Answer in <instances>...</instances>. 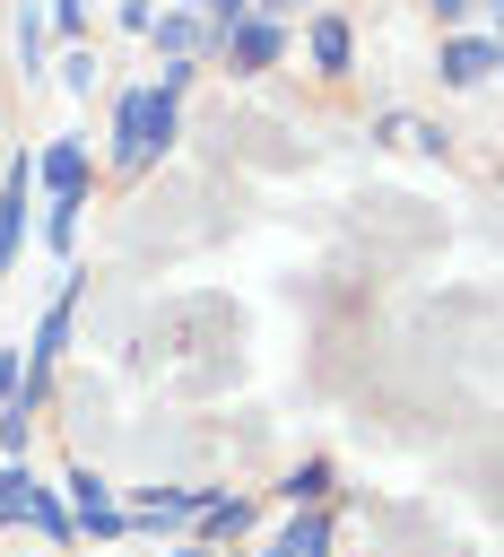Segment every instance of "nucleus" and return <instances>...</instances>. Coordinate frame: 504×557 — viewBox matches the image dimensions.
I'll use <instances>...</instances> for the list:
<instances>
[{"label":"nucleus","mask_w":504,"mask_h":557,"mask_svg":"<svg viewBox=\"0 0 504 557\" xmlns=\"http://www.w3.org/2000/svg\"><path fill=\"white\" fill-rule=\"evenodd\" d=\"M182 131V96H165L156 78L148 87H122L113 96V174H148Z\"/></svg>","instance_id":"f257e3e1"},{"label":"nucleus","mask_w":504,"mask_h":557,"mask_svg":"<svg viewBox=\"0 0 504 557\" xmlns=\"http://www.w3.org/2000/svg\"><path fill=\"white\" fill-rule=\"evenodd\" d=\"M61 505H70V531H78V540H130L104 470H70V479H61Z\"/></svg>","instance_id":"f03ea898"},{"label":"nucleus","mask_w":504,"mask_h":557,"mask_svg":"<svg viewBox=\"0 0 504 557\" xmlns=\"http://www.w3.org/2000/svg\"><path fill=\"white\" fill-rule=\"evenodd\" d=\"M278 52H287V17H235L226 35H217V61L235 70V78H261V70H278Z\"/></svg>","instance_id":"7ed1b4c3"},{"label":"nucleus","mask_w":504,"mask_h":557,"mask_svg":"<svg viewBox=\"0 0 504 557\" xmlns=\"http://www.w3.org/2000/svg\"><path fill=\"white\" fill-rule=\"evenodd\" d=\"M35 183H43V200H87V174H96V148L87 139H52L35 165H26Z\"/></svg>","instance_id":"20e7f679"},{"label":"nucleus","mask_w":504,"mask_h":557,"mask_svg":"<svg viewBox=\"0 0 504 557\" xmlns=\"http://www.w3.org/2000/svg\"><path fill=\"white\" fill-rule=\"evenodd\" d=\"M148 44H156V61H217V26L200 9H165L148 26Z\"/></svg>","instance_id":"39448f33"},{"label":"nucleus","mask_w":504,"mask_h":557,"mask_svg":"<svg viewBox=\"0 0 504 557\" xmlns=\"http://www.w3.org/2000/svg\"><path fill=\"white\" fill-rule=\"evenodd\" d=\"M434 78H443V87H487V78H495V35H487V26H478V35L452 26L443 52H434Z\"/></svg>","instance_id":"423d86ee"},{"label":"nucleus","mask_w":504,"mask_h":557,"mask_svg":"<svg viewBox=\"0 0 504 557\" xmlns=\"http://www.w3.org/2000/svg\"><path fill=\"white\" fill-rule=\"evenodd\" d=\"M200 496H209V487H139V496L122 505V522H130V531H174V522L200 513Z\"/></svg>","instance_id":"0eeeda50"},{"label":"nucleus","mask_w":504,"mask_h":557,"mask_svg":"<svg viewBox=\"0 0 504 557\" xmlns=\"http://www.w3.org/2000/svg\"><path fill=\"white\" fill-rule=\"evenodd\" d=\"M26 191H35V174H26V157H17V165H9V183H0V278H9L17 244H26Z\"/></svg>","instance_id":"6e6552de"},{"label":"nucleus","mask_w":504,"mask_h":557,"mask_svg":"<svg viewBox=\"0 0 504 557\" xmlns=\"http://www.w3.org/2000/svg\"><path fill=\"white\" fill-rule=\"evenodd\" d=\"M304 52H313L322 78H339V70L356 61V26H348V17H313V26H304Z\"/></svg>","instance_id":"1a4fd4ad"},{"label":"nucleus","mask_w":504,"mask_h":557,"mask_svg":"<svg viewBox=\"0 0 504 557\" xmlns=\"http://www.w3.org/2000/svg\"><path fill=\"white\" fill-rule=\"evenodd\" d=\"M261 557H330V513H322V505H295V522H287Z\"/></svg>","instance_id":"9d476101"},{"label":"nucleus","mask_w":504,"mask_h":557,"mask_svg":"<svg viewBox=\"0 0 504 557\" xmlns=\"http://www.w3.org/2000/svg\"><path fill=\"white\" fill-rule=\"evenodd\" d=\"M191 522H200V540H243V531H252V496H217V487H209Z\"/></svg>","instance_id":"9b49d317"},{"label":"nucleus","mask_w":504,"mask_h":557,"mask_svg":"<svg viewBox=\"0 0 504 557\" xmlns=\"http://www.w3.org/2000/svg\"><path fill=\"white\" fill-rule=\"evenodd\" d=\"M330 479H339V470H330L322 453H304V461L278 479V496H287V505H330Z\"/></svg>","instance_id":"f8f14e48"},{"label":"nucleus","mask_w":504,"mask_h":557,"mask_svg":"<svg viewBox=\"0 0 504 557\" xmlns=\"http://www.w3.org/2000/svg\"><path fill=\"white\" fill-rule=\"evenodd\" d=\"M26 522H35L52 548H70V540H78V531H70V505H61V487H43V479L26 487Z\"/></svg>","instance_id":"ddd939ff"},{"label":"nucleus","mask_w":504,"mask_h":557,"mask_svg":"<svg viewBox=\"0 0 504 557\" xmlns=\"http://www.w3.org/2000/svg\"><path fill=\"white\" fill-rule=\"evenodd\" d=\"M78 209H87V200H43V244H52V252L78 244Z\"/></svg>","instance_id":"4468645a"},{"label":"nucleus","mask_w":504,"mask_h":557,"mask_svg":"<svg viewBox=\"0 0 504 557\" xmlns=\"http://www.w3.org/2000/svg\"><path fill=\"white\" fill-rule=\"evenodd\" d=\"M17 61L26 78H43V9H17Z\"/></svg>","instance_id":"2eb2a0df"},{"label":"nucleus","mask_w":504,"mask_h":557,"mask_svg":"<svg viewBox=\"0 0 504 557\" xmlns=\"http://www.w3.org/2000/svg\"><path fill=\"white\" fill-rule=\"evenodd\" d=\"M26 487H35V470L9 461V470H0V522H26Z\"/></svg>","instance_id":"dca6fc26"},{"label":"nucleus","mask_w":504,"mask_h":557,"mask_svg":"<svg viewBox=\"0 0 504 557\" xmlns=\"http://www.w3.org/2000/svg\"><path fill=\"white\" fill-rule=\"evenodd\" d=\"M61 87H70V96H96V52H70V61H61Z\"/></svg>","instance_id":"f3484780"},{"label":"nucleus","mask_w":504,"mask_h":557,"mask_svg":"<svg viewBox=\"0 0 504 557\" xmlns=\"http://www.w3.org/2000/svg\"><path fill=\"white\" fill-rule=\"evenodd\" d=\"M113 17H122V35H148V26H156V0H122Z\"/></svg>","instance_id":"a211bd4d"},{"label":"nucleus","mask_w":504,"mask_h":557,"mask_svg":"<svg viewBox=\"0 0 504 557\" xmlns=\"http://www.w3.org/2000/svg\"><path fill=\"white\" fill-rule=\"evenodd\" d=\"M87 9H96V0H52V26H61V35H78V26H87Z\"/></svg>","instance_id":"6ab92c4d"},{"label":"nucleus","mask_w":504,"mask_h":557,"mask_svg":"<svg viewBox=\"0 0 504 557\" xmlns=\"http://www.w3.org/2000/svg\"><path fill=\"white\" fill-rule=\"evenodd\" d=\"M9 392H17V348H0V409H9Z\"/></svg>","instance_id":"aec40b11"},{"label":"nucleus","mask_w":504,"mask_h":557,"mask_svg":"<svg viewBox=\"0 0 504 557\" xmlns=\"http://www.w3.org/2000/svg\"><path fill=\"white\" fill-rule=\"evenodd\" d=\"M426 9H434V17H443V26H461V17H469V9H478V0H426Z\"/></svg>","instance_id":"412c9836"},{"label":"nucleus","mask_w":504,"mask_h":557,"mask_svg":"<svg viewBox=\"0 0 504 557\" xmlns=\"http://www.w3.org/2000/svg\"><path fill=\"white\" fill-rule=\"evenodd\" d=\"M174 557H217V548H209V540H182V548H174Z\"/></svg>","instance_id":"4be33fe9"},{"label":"nucleus","mask_w":504,"mask_h":557,"mask_svg":"<svg viewBox=\"0 0 504 557\" xmlns=\"http://www.w3.org/2000/svg\"><path fill=\"white\" fill-rule=\"evenodd\" d=\"M252 9H261V17H287V9H295V0H252Z\"/></svg>","instance_id":"5701e85b"},{"label":"nucleus","mask_w":504,"mask_h":557,"mask_svg":"<svg viewBox=\"0 0 504 557\" xmlns=\"http://www.w3.org/2000/svg\"><path fill=\"white\" fill-rule=\"evenodd\" d=\"M165 9H200V17H209V0H165Z\"/></svg>","instance_id":"b1692460"}]
</instances>
